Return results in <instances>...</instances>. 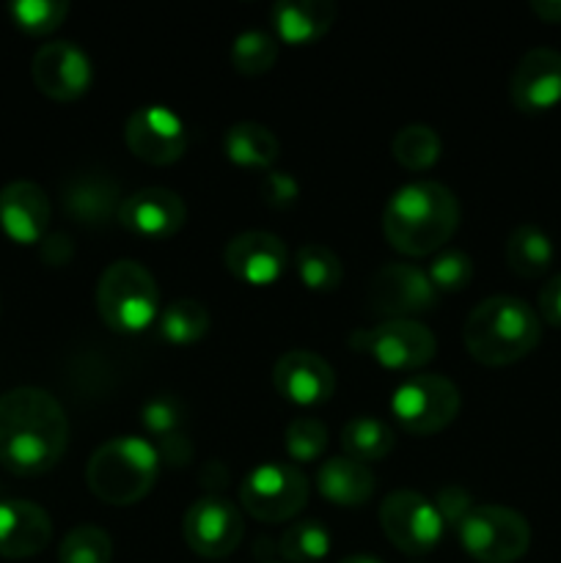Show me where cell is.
Returning a JSON list of instances; mask_svg holds the SVG:
<instances>
[{
  "mask_svg": "<svg viewBox=\"0 0 561 563\" xmlns=\"http://www.w3.org/2000/svg\"><path fill=\"white\" fill-rule=\"evenodd\" d=\"M69 445V418L50 390L22 385L0 396V465L14 476L53 471Z\"/></svg>",
  "mask_w": 561,
  "mask_h": 563,
  "instance_id": "1",
  "label": "cell"
},
{
  "mask_svg": "<svg viewBox=\"0 0 561 563\" xmlns=\"http://www.w3.org/2000/svg\"><path fill=\"white\" fill-rule=\"evenodd\" d=\"M460 229V201L446 185L418 179L399 187L383 209V234L402 256H432Z\"/></svg>",
  "mask_w": 561,
  "mask_h": 563,
  "instance_id": "2",
  "label": "cell"
},
{
  "mask_svg": "<svg viewBox=\"0 0 561 563\" xmlns=\"http://www.w3.org/2000/svg\"><path fill=\"white\" fill-rule=\"evenodd\" d=\"M462 341L482 366H512L537 350L542 341V319L537 308L520 297L495 295L468 313Z\"/></svg>",
  "mask_w": 561,
  "mask_h": 563,
  "instance_id": "3",
  "label": "cell"
},
{
  "mask_svg": "<svg viewBox=\"0 0 561 563\" xmlns=\"http://www.w3.org/2000/svg\"><path fill=\"white\" fill-rule=\"evenodd\" d=\"M157 449L152 440L124 434L99 445L86 465V484L110 506H132L146 498L160 476Z\"/></svg>",
  "mask_w": 561,
  "mask_h": 563,
  "instance_id": "4",
  "label": "cell"
},
{
  "mask_svg": "<svg viewBox=\"0 0 561 563\" xmlns=\"http://www.w3.org/2000/svg\"><path fill=\"white\" fill-rule=\"evenodd\" d=\"M99 319L113 333H143L160 317V286L135 258L108 264L97 284Z\"/></svg>",
  "mask_w": 561,
  "mask_h": 563,
  "instance_id": "5",
  "label": "cell"
},
{
  "mask_svg": "<svg viewBox=\"0 0 561 563\" xmlns=\"http://www.w3.org/2000/svg\"><path fill=\"white\" fill-rule=\"evenodd\" d=\"M391 418L407 434L427 438L443 432L460 416V388L443 374H410L391 394Z\"/></svg>",
  "mask_w": 561,
  "mask_h": 563,
  "instance_id": "6",
  "label": "cell"
},
{
  "mask_svg": "<svg viewBox=\"0 0 561 563\" xmlns=\"http://www.w3.org/2000/svg\"><path fill=\"white\" fill-rule=\"evenodd\" d=\"M460 548L479 563H515L531 548V526L509 506H476L457 526Z\"/></svg>",
  "mask_w": 561,
  "mask_h": 563,
  "instance_id": "7",
  "label": "cell"
},
{
  "mask_svg": "<svg viewBox=\"0 0 561 563\" xmlns=\"http://www.w3.org/2000/svg\"><path fill=\"white\" fill-rule=\"evenodd\" d=\"M306 473L292 462H264L253 467L240 484V506L258 522H286L302 511L308 504Z\"/></svg>",
  "mask_w": 561,
  "mask_h": 563,
  "instance_id": "8",
  "label": "cell"
},
{
  "mask_svg": "<svg viewBox=\"0 0 561 563\" xmlns=\"http://www.w3.org/2000/svg\"><path fill=\"white\" fill-rule=\"evenodd\" d=\"M350 346L388 372H418L435 357L438 339L418 319H391L374 328H358L350 335Z\"/></svg>",
  "mask_w": 561,
  "mask_h": 563,
  "instance_id": "9",
  "label": "cell"
},
{
  "mask_svg": "<svg viewBox=\"0 0 561 563\" xmlns=\"http://www.w3.org/2000/svg\"><path fill=\"white\" fill-rule=\"evenodd\" d=\"M369 311L383 322L418 319L438 308L440 291L429 280L427 269L410 262H388L369 278Z\"/></svg>",
  "mask_w": 561,
  "mask_h": 563,
  "instance_id": "10",
  "label": "cell"
},
{
  "mask_svg": "<svg viewBox=\"0 0 561 563\" xmlns=\"http://www.w3.org/2000/svg\"><path fill=\"white\" fill-rule=\"evenodd\" d=\"M385 539L405 555H427L443 539V520L429 498L413 489H396L380 506Z\"/></svg>",
  "mask_w": 561,
  "mask_h": 563,
  "instance_id": "11",
  "label": "cell"
},
{
  "mask_svg": "<svg viewBox=\"0 0 561 563\" xmlns=\"http://www.w3.org/2000/svg\"><path fill=\"white\" fill-rule=\"evenodd\" d=\"M182 533L193 553L218 561L240 548L245 522L231 500L220 498V495H204L185 511Z\"/></svg>",
  "mask_w": 561,
  "mask_h": 563,
  "instance_id": "12",
  "label": "cell"
},
{
  "mask_svg": "<svg viewBox=\"0 0 561 563\" xmlns=\"http://www.w3.org/2000/svg\"><path fill=\"white\" fill-rule=\"evenodd\" d=\"M187 126L165 104H143L132 110L124 124V143L141 163L170 165L185 154Z\"/></svg>",
  "mask_w": 561,
  "mask_h": 563,
  "instance_id": "13",
  "label": "cell"
},
{
  "mask_svg": "<svg viewBox=\"0 0 561 563\" xmlns=\"http://www.w3.org/2000/svg\"><path fill=\"white\" fill-rule=\"evenodd\" d=\"M31 77L44 97L55 102H75L91 88L94 69L77 44L47 42L33 53Z\"/></svg>",
  "mask_w": 561,
  "mask_h": 563,
  "instance_id": "14",
  "label": "cell"
},
{
  "mask_svg": "<svg viewBox=\"0 0 561 563\" xmlns=\"http://www.w3.org/2000/svg\"><path fill=\"white\" fill-rule=\"evenodd\" d=\"M509 97L520 113L539 115L561 104V53L534 47L517 60L509 80Z\"/></svg>",
  "mask_w": 561,
  "mask_h": 563,
  "instance_id": "15",
  "label": "cell"
},
{
  "mask_svg": "<svg viewBox=\"0 0 561 563\" xmlns=\"http://www.w3.org/2000/svg\"><path fill=\"white\" fill-rule=\"evenodd\" d=\"M223 262L226 269L240 284L264 289V286H273L286 273L289 251H286L284 240L270 234V231H242V234L229 240L223 251Z\"/></svg>",
  "mask_w": 561,
  "mask_h": 563,
  "instance_id": "16",
  "label": "cell"
},
{
  "mask_svg": "<svg viewBox=\"0 0 561 563\" xmlns=\"http://www.w3.org/2000/svg\"><path fill=\"white\" fill-rule=\"evenodd\" d=\"M273 385L292 405L319 407L333 396L336 372L314 350H289L275 361Z\"/></svg>",
  "mask_w": 561,
  "mask_h": 563,
  "instance_id": "17",
  "label": "cell"
},
{
  "mask_svg": "<svg viewBox=\"0 0 561 563\" xmlns=\"http://www.w3.org/2000/svg\"><path fill=\"white\" fill-rule=\"evenodd\" d=\"M187 207L168 187H143L121 201L119 223L143 240H168L185 225Z\"/></svg>",
  "mask_w": 561,
  "mask_h": 563,
  "instance_id": "18",
  "label": "cell"
},
{
  "mask_svg": "<svg viewBox=\"0 0 561 563\" xmlns=\"http://www.w3.org/2000/svg\"><path fill=\"white\" fill-rule=\"evenodd\" d=\"M53 207L36 181L16 179L0 190V229L16 245H38L47 236Z\"/></svg>",
  "mask_w": 561,
  "mask_h": 563,
  "instance_id": "19",
  "label": "cell"
},
{
  "mask_svg": "<svg viewBox=\"0 0 561 563\" xmlns=\"http://www.w3.org/2000/svg\"><path fill=\"white\" fill-rule=\"evenodd\" d=\"M53 520L33 500H0V555L11 561L33 559L47 550Z\"/></svg>",
  "mask_w": 561,
  "mask_h": 563,
  "instance_id": "20",
  "label": "cell"
},
{
  "mask_svg": "<svg viewBox=\"0 0 561 563\" xmlns=\"http://www.w3.org/2000/svg\"><path fill=\"white\" fill-rule=\"evenodd\" d=\"M66 214L86 229H105L119 220V209L124 196L119 181L105 174H80L72 176L61 192Z\"/></svg>",
  "mask_w": 561,
  "mask_h": 563,
  "instance_id": "21",
  "label": "cell"
},
{
  "mask_svg": "<svg viewBox=\"0 0 561 563\" xmlns=\"http://www.w3.org/2000/svg\"><path fill=\"white\" fill-rule=\"evenodd\" d=\"M273 27L289 47H308L328 36L336 22V3L330 0H278L273 5Z\"/></svg>",
  "mask_w": 561,
  "mask_h": 563,
  "instance_id": "22",
  "label": "cell"
},
{
  "mask_svg": "<svg viewBox=\"0 0 561 563\" xmlns=\"http://www.w3.org/2000/svg\"><path fill=\"white\" fill-rule=\"evenodd\" d=\"M377 478L372 467L350 456H330L317 471V493L339 509H361L372 500Z\"/></svg>",
  "mask_w": 561,
  "mask_h": 563,
  "instance_id": "23",
  "label": "cell"
},
{
  "mask_svg": "<svg viewBox=\"0 0 561 563\" xmlns=\"http://www.w3.org/2000/svg\"><path fill=\"white\" fill-rule=\"evenodd\" d=\"M223 152L231 165L270 170L280 157V141L270 126L258 121H240L226 130Z\"/></svg>",
  "mask_w": 561,
  "mask_h": 563,
  "instance_id": "24",
  "label": "cell"
},
{
  "mask_svg": "<svg viewBox=\"0 0 561 563\" xmlns=\"http://www.w3.org/2000/svg\"><path fill=\"white\" fill-rule=\"evenodd\" d=\"M504 256L515 275H520V278H539V275L548 273L556 258L553 240L539 225L522 223L506 240Z\"/></svg>",
  "mask_w": 561,
  "mask_h": 563,
  "instance_id": "25",
  "label": "cell"
},
{
  "mask_svg": "<svg viewBox=\"0 0 561 563\" xmlns=\"http://www.w3.org/2000/svg\"><path fill=\"white\" fill-rule=\"evenodd\" d=\"M396 434L383 418L374 416H355L344 423L341 429V449L350 460L363 462H380L394 451Z\"/></svg>",
  "mask_w": 561,
  "mask_h": 563,
  "instance_id": "26",
  "label": "cell"
},
{
  "mask_svg": "<svg viewBox=\"0 0 561 563\" xmlns=\"http://www.w3.org/2000/svg\"><path fill=\"white\" fill-rule=\"evenodd\" d=\"M209 322H212V317H209V308L204 302L182 297V300H174L170 306L160 308L157 333L165 344L187 346L207 335Z\"/></svg>",
  "mask_w": 561,
  "mask_h": 563,
  "instance_id": "27",
  "label": "cell"
},
{
  "mask_svg": "<svg viewBox=\"0 0 561 563\" xmlns=\"http://www.w3.org/2000/svg\"><path fill=\"white\" fill-rule=\"evenodd\" d=\"M295 269L302 286L311 291H336L344 280V264L322 242H308L295 253Z\"/></svg>",
  "mask_w": 561,
  "mask_h": 563,
  "instance_id": "28",
  "label": "cell"
},
{
  "mask_svg": "<svg viewBox=\"0 0 561 563\" xmlns=\"http://www.w3.org/2000/svg\"><path fill=\"white\" fill-rule=\"evenodd\" d=\"M391 154L407 170H429L443 154L440 135L427 124H407L391 141Z\"/></svg>",
  "mask_w": 561,
  "mask_h": 563,
  "instance_id": "29",
  "label": "cell"
},
{
  "mask_svg": "<svg viewBox=\"0 0 561 563\" xmlns=\"http://www.w3.org/2000/svg\"><path fill=\"white\" fill-rule=\"evenodd\" d=\"M278 553L286 563H319L330 553V533L319 520L292 522L278 539Z\"/></svg>",
  "mask_w": 561,
  "mask_h": 563,
  "instance_id": "30",
  "label": "cell"
},
{
  "mask_svg": "<svg viewBox=\"0 0 561 563\" xmlns=\"http://www.w3.org/2000/svg\"><path fill=\"white\" fill-rule=\"evenodd\" d=\"M278 58V42L264 31H242L231 44V66L245 77H258L270 71Z\"/></svg>",
  "mask_w": 561,
  "mask_h": 563,
  "instance_id": "31",
  "label": "cell"
},
{
  "mask_svg": "<svg viewBox=\"0 0 561 563\" xmlns=\"http://www.w3.org/2000/svg\"><path fill=\"white\" fill-rule=\"evenodd\" d=\"M113 539L99 526H77L61 539L58 563H110Z\"/></svg>",
  "mask_w": 561,
  "mask_h": 563,
  "instance_id": "32",
  "label": "cell"
},
{
  "mask_svg": "<svg viewBox=\"0 0 561 563\" xmlns=\"http://www.w3.org/2000/svg\"><path fill=\"white\" fill-rule=\"evenodd\" d=\"M66 14H69L66 0H16L9 5L11 22L28 36H50L64 25Z\"/></svg>",
  "mask_w": 561,
  "mask_h": 563,
  "instance_id": "33",
  "label": "cell"
},
{
  "mask_svg": "<svg viewBox=\"0 0 561 563\" xmlns=\"http://www.w3.org/2000/svg\"><path fill=\"white\" fill-rule=\"evenodd\" d=\"M284 445L286 454L295 462H302V465L306 462H317L324 454V449H328V427H324V421H319L314 416L295 418L286 427Z\"/></svg>",
  "mask_w": 561,
  "mask_h": 563,
  "instance_id": "34",
  "label": "cell"
},
{
  "mask_svg": "<svg viewBox=\"0 0 561 563\" xmlns=\"http://www.w3.org/2000/svg\"><path fill=\"white\" fill-rule=\"evenodd\" d=\"M141 423L152 434L154 443H160V440L185 432V407L179 405L176 396L160 394L141 407Z\"/></svg>",
  "mask_w": 561,
  "mask_h": 563,
  "instance_id": "35",
  "label": "cell"
},
{
  "mask_svg": "<svg viewBox=\"0 0 561 563\" xmlns=\"http://www.w3.org/2000/svg\"><path fill=\"white\" fill-rule=\"evenodd\" d=\"M427 275L440 295L462 291L473 280V258L465 251H440L435 253L432 264L427 267Z\"/></svg>",
  "mask_w": 561,
  "mask_h": 563,
  "instance_id": "36",
  "label": "cell"
},
{
  "mask_svg": "<svg viewBox=\"0 0 561 563\" xmlns=\"http://www.w3.org/2000/svg\"><path fill=\"white\" fill-rule=\"evenodd\" d=\"M432 504H435V509H438L443 526L454 528V531H457V526H460V522L465 520V517L471 515L473 509H476L471 493H468L465 487H460V484H449V487H440Z\"/></svg>",
  "mask_w": 561,
  "mask_h": 563,
  "instance_id": "37",
  "label": "cell"
},
{
  "mask_svg": "<svg viewBox=\"0 0 561 563\" xmlns=\"http://www.w3.org/2000/svg\"><path fill=\"white\" fill-rule=\"evenodd\" d=\"M262 201L273 209H286L297 201L300 196V181L289 174V170H267L258 185Z\"/></svg>",
  "mask_w": 561,
  "mask_h": 563,
  "instance_id": "38",
  "label": "cell"
},
{
  "mask_svg": "<svg viewBox=\"0 0 561 563\" xmlns=\"http://www.w3.org/2000/svg\"><path fill=\"white\" fill-rule=\"evenodd\" d=\"M537 313L550 328H561V273L548 278L537 295Z\"/></svg>",
  "mask_w": 561,
  "mask_h": 563,
  "instance_id": "39",
  "label": "cell"
},
{
  "mask_svg": "<svg viewBox=\"0 0 561 563\" xmlns=\"http://www.w3.org/2000/svg\"><path fill=\"white\" fill-rule=\"evenodd\" d=\"M152 445L157 449V456L163 465L185 467L187 462L193 460V454H196V449H193L190 438H187L185 432L174 434V438H168V440H160V443H152Z\"/></svg>",
  "mask_w": 561,
  "mask_h": 563,
  "instance_id": "40",
  "label": "cell"
},
{
  "mask_svg": "<svg viewBox=\"0 0 561 563\" xmlns=\"http://www.w3.org/2000/svg\"><path fill=\"white\" fill-rule=\"evenodd\" d=\"M38 247H42L44 262L53 264V267H64V264H69L72 253H75V247H72L69 236H66V234L44 236V240L38 242Z\"/></svg>",
  "mask_w": 561,
  "mask_h": 563,
  "instance_id": "41",
  "label": "cell"
},
{
  "mask_svg": "<svg viewBox=\"0 0 561 563\" xmlns=\"http://www.w3.org/2000/svg\"><path fill=\"white\" fill-rule=\"evenodd\" d=\"M531 11L542 22L561 25V0H531Z\"/></svg>",
  "mask_w": 561,
  "mask_h": 563,
  "instance_id": "42",
  "label": "cell"
},
{
  "mask_svg": "<svg viewBox=\"0 0 561 563\" xmlns=\"http://www.w3.org/2000/svg\"><path fill=\"white\" fill-rule=\"evenodd\" d=\"M339 563H383L377 555H366V553H355V555H346Z\"/></svg>",
  "mask_w": 561,
  "mask_h": 563,
  "instance_id": "43",
  "label": "cell"
},
{
  "mask_svg": "<svg viewBox=\"0 0 561 563\" xmlns=\"http://www.w3.org/2000/svg\"><path fill=\"white\" fill-rule=\"evenodd\" d=\"M267 563H270V561H267Z\"/></svg>",
  "mask_w": 561,
  "mask_h": 563,
  "instance_id": "44",
  "label": "cell"
}]
</instances>
